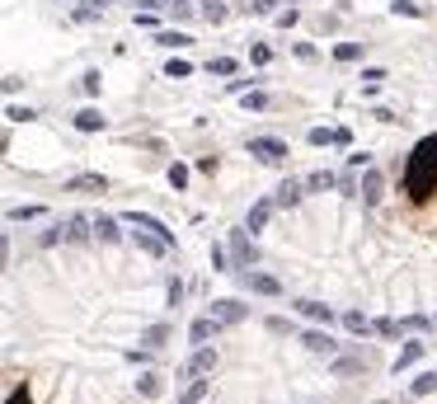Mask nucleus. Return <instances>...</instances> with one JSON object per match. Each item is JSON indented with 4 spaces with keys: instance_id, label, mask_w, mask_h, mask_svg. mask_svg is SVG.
Returning a JSON list of instances; mask_svg holds the SVG:
<instances>
[{
    "instance_id": "nucleus-11",
    "label": "nucleus",
    "mask_w": 437,
    "mask_h": 404,
    "mask_svg": "<svg viewBox=\"0 0 437 404\" xmlns=\"http://www.w3.org/2000/svg\"><path fill=\"white\" fill-rule=\"evenodd\" d=\"M217 329H221V320H217V315H207V320H193V329H188V339H193V343H207L212 334H217Z\"/></svg>"
},
{
    "instance_id": "nucleus-23",
    "label": "nucleus",
    "mask_w": 437,
    "mask_h": 404,
    "mask_svg": "<svg viewBox=\"0 0 437 404\" xmlns=\"http://www.w3.org/2000/svg\"><path fill=\"white\" fill-rule=\"evenodd\" d=\"M409 390H414V395H433V390H437V372H423Z\"/></svg>"
},
{
    "instance_id": "nucleus-17",
    "label": "nucleus",
    "mask_w": 437,
    "mask_h": 404,
    "mask_svg": "<svg viewBox=\"0 0 437 404\" xmlns=\"http://www.w3.org/2000/svg\"><path fill=\"white\" fill-rule=\"evenodd\" d=\"M76 127H80V132H99V127H104V113H99V109H80L76 113Z\"/></svg>"
},
{
    "instance_id": "nucleus-27",
    "label": "nucleus",
    "mask_w": 437,
    "mask_h": 404,
    "mask_svg": "<svg viewBox=\"0 0 437 404\" xmlns=\"http://www.w3.org/2000/svg\"><path fill=\"white\" fill-rule=\"evenodd\" d=\"M165 10H170L174 19H188V15H193V5H188V0H165Z\"/></svg>"
},
{
    "instance_id": "nucleus-10",
    "label": "nucleus",
    "mask_w": 437,
    "mask_h": 404,
    "mask_svg": "<svg viewBox=\"0 0 437 404\" xmlns=\"http://www.w3.org/2000/svg\"><path fill=\"white\" fill-rule=\"evenodd\" d=\"M66 188H71V193H104L109 184H104V174H76Z\"/></svg>"
},
{
    "instance_id": "nucleus-31",
    "label": "nucleus",
    "mask_w": 437,
    "mask_h": 404,
    "mask_svg": "<svg viewBox=\"0 0 437 404\" xmlns=\"http://www.w3.org/2000/svg\"><path fill=\"white\" fill-rule=\"evenodd\" d=\"M376 334H381V339H395V334H400V325H395V320H376Z\"/></svg>"
},
{
    "instance_id": "nucleus-19",
    "label": "nucleus",
    "mask_w": 437,
    "mask_h": 404,
    "mask_svg": "<svg viewBox=\"0 0 437 404\" xmlns=\"http://www.w3.org/2000/svg\"><path fill=\"white\" fill-rule=\"evenodd\" d=\"M165 339H170V325H151L146 334H141V343H146V348H160Z\"/></svg>"
},
{
    "instance_id": "nucleus-18",
    "label": "nucleus",
    "mask_w": 437,
    "mask_h": 404,
    "mask_svg": "<svg viewBox=\"0 0 437 404\" xmlns=\"http://www.w3.org/2000/svg\"><path fill=\"white\" fill-rule=\"evenodd\" d=\"M367 367V358H334V376H358Z\"/></svg>"
},
{
    "instance_id": "nucleus-16",
    "label": "nucleus",
    "mask_w": 437,
    "mask_h": 404,
    "mask_svg": "<svg viewBox=\"0 0 437 404\" xmlns=\"http://www.w3.org/2000/svg\"><path fill=\"white\" fill-rule=\"evenodd\" d=\"M297 311L306 315V320H320V325H329V320H334V311H329V306H320V301H297Z\"/></svg>"
},
{
    "instance_id": "nucleus-35",
    "label": "nucleus",
    "mask_w": 437,
    "mask_h": 404,
    "mask_svg": "<svg viewBox=\"0 0 437 404\" xmlns=\"http://www.w3.org/2000/svg\"><path fill=\"white\" fill-rule=\"evenodd\" d=\"M362 80H367V90H376V85L386 80V71H381V66H372V71H362Z\"/></svg>"
},
{
    "instance_id": "nucleus-42",
    "label": "nucleus",
    "mask_w": 437,
    "mask_h": 404,
    "mask_svg": "<svg viewBox=\"0 0 437 404\" xmlns=\"http://www.w3.org/2000/svg\"><path fill=\"white\" fill-rule=\"evenodd\" d=\"M85 5H90V10H104V5H113V0H85Z\"/></svg>"
},
{
    "instance_id": "nucleus-13",
    "label": "nucleus",
    "mask_w": 437,
    "mask_h": 404,
    "mask_svg": "<svg viewBox=\"0 0 437 404\" xmlns=\"http://www.w3.org/2000/svg\"><path fill=\"white\" fill-rule=\"evenodd\" d=\"M301 193H306V184H292V179H287V184H282L278 193H273V202H278V207H297Z\"/></svg>"
},
{
    "instance_id": "nucleus-34",
    "label": "nucleus",
    "mask_w": 437,
    "mask_h": 404,
    "mask_svg": "<svg viewBox=\"0 0 437 404\" xmlns=\"http://www.w3.org/2000/svg\"><path fill=\"white\" fill-rule=\"evenodd\" d=\"M250 57H254V66H268V62H273V47H264V43H259V47L250 52Z\"/></svg>"
},
{
    "instance_id": "nucleus-12",
    "label": "nucleus",
    "mask_w": 437,
    "mask_h": 404,
    "mask_svg": "<svg viewBox=\"0 0 437 404\" xmlns=\"http://www.w3.org/2000/svg\"><path fill=\"white\" fill-rule=\"evenodd\" d=\"M94 235H99L104 245H118V240H123V231H118V221L113 217H94Z\"/></svg>"
},
{
    "instance_id": "nucleus-8",
    "label": "nucleus",
    "mask_w": 437,
    "mask_h": 404,
    "mask_svg": "<svg viewBox=\"0 0 437 404\" xmlns=\"http://www.w3.org/2000/svg\"><path fill=\"white\" fill-rule=\"evenodd\" d=\"M358 193H362V202H367V207H376V202H381V174L367 170V174H362V184H358Z\"/></svg>"
},
{
    "instance_id": "nucleus-15",
    "label": "nucleus",
    "mask_w": 437,
    "mask_h": 404,
    "mask_svg": "<svg viewBox=\"0 0 437 404\" xmlns=\"http://www.w3.org/2000/svg\"><path fill=\"white\" fill-rule=\"evenodd\" d=\"M423 353H428V343H405V348H400V358H395V372H405V367H414V362L423 358Z\"/></svg>"
},
{
    "instance_id": "nucleus-4",
    "label": "nucleus",
    "mask_w": 437,
    "mask_h": 404,
    "mask_svg": "<svg viewBox=\"0 0 437 404\" xmlns=\"http://www.w3.org/2000/svg\"><path fill=\"white\" fill-rule=\"evenodd\" d=\"M245 287H250L254 296H282V282L278 278H268V273H250V268H245Z\"/></svg>"
},
{
    "instance_id": "nucleus-14",
    "label": "nucleus",
    "mask_w": 437,
    "mask_h": 404,
    "mask_svg": "<svg viewBox=\"0 0 437 404\" xmlns=\"http://www.w3.org/2000/svg\"><path fill=\"white\" fill-rule=\"evenodd\" d=\"M90 235H94V221L90 217H71V221H66V240H76V245H80V240H90Z\"/></svg>"
},
{
    "instance_id": "nucleus-28",
    "label": "nucleus",
    "mask_w": 437,
    "mask_h": 404,
    "mask_svg": "<svg viewBox=\"0 0 437 404\" xmlns=\"http://www.w3.org/2000/svg\"><path fill=\"white\" fill-rule=\"evenodd\" d=\"M207 71H217V76H235V62H231V57H217V62H207Z\"/></svg>"
},
{
    "instance_id": "nucleus-25",
    "label": "nucleus",
    "mask_w": 437,
    "mask_h": 404,
    "mask_svg": "<svg viewBox=\"0 0 437 404\" xmlns=\"http://www.w3.org/2000/svg\"><path fill=\"white\" fill-rule=\"evenodd\" d=\"M334 57H339V62H358L362 47H358V43H339V47H334Z\"/></svg>"
},
{
    "instance_id": "nucleus-37",
    "label": "nucleus",
    "mask_w": 437,
    "mask_h": 404,
    "mask_svg": "<svg viewBox=\"0 0 437 404\" xmlns=\"http://www.w3.org/2000/svg\"><path fill=\"white\" fill-rule=\"evenodd\" d=\"M273 5H278V0H250L254 15H273Z\"/></svg>"
},
{
    "instance_id": "nucleus-38",
    "label": "nucleus",
    "mask_w": 437,
    "mask_h": 404,
    "mask_svg": "<svg viewBox=\"0 0 437 404\" xmlns=\"http://www.w3.org/2000/svg\"><path fill=\"white\" fill-rule=\"evenodd\" d=\"M5 118H10V123H29L33 113H29V109H5Z\"/></svg>"
},
{
    "instance_id": "nucleus-7",
    "label": "nucleus",
    "mask_w": 437,
    "mask_h": 404,
    "mask_svg": "<svg viewBox=\"0 0 437 404\" xmlns=\"http://www.w3.org/2000/svg\"><path fill=\"white\" fill-rule=\"evenodd\" d=\"M273 207H278V202H254V207H250V217H245V231H264V226H268V217H273Z\"/></svg>"
},
{
    "instance_id": "nucleus-32",
    "label": "nucleus",
    "mask_w": 437,
    "mask_h": 404,
    "mask_svg": "<svg viewBox=\"0 0 437 404\" xmlns=\"http://www.w3.org/2000/svg\"><path fill=\"white\" fill-rule=\"evenodd\" d=\"M156 43H160V47H184L188 38H184V33H170V29H165V33H160V38H156Z\"/></svg>"
},
{
    "instance_id": "nucleus-33",
    "label": "nucleus",
    "mask_w": 437,
    "mask_h": 404,
    "mask_svg": "<svg viewBox=\"0 0 437 404\" xmlns=\"http://www.w3.org/2000/svg\"><path fill=\"white\" fill-rule=\"evenodd\" d=\"M188 184V170L184 165H170V188H184Z\"/></svg>"
},
{
    "instance_id": "nucleus-29",
    "label": "nucleus",
    "mask_w": 437,
    "mask_h": 404,
    "mask_svg": "<svg viewBox=\"0 0 437 404\" xmlns=\"http://www.w3.org/2000/svg\"><path fill=\"white\" fill-rule=\"evenodd\" d=\"M344 325L353 329V334H367V320H362V311H348V315H344Z\"/></svg>"
},
{
    "instance_id": "nucleus-44",
    "label": "nucleus",
    "mask_w": 437,
    "mask_h": 404,
    "mask_svg": "<svg viewBox=\"0 0 437 404\" xmlns=\"http://www.w3.org/2000/svg\"><path fill=\"white\" fill-rule=\"evenodd\" d=\"M287 5H292V0H287Z\"/></svg>"
},
{
    "instance_id": "nucleus-2",
    "label": "nucleus",
    "mask_w": 437,
    "mask_h": 404,
    "mask_svg": "<svg viewBox=\"0 0 437 404\" xmlns=\"http://www.w3.org/2000/svg\"><path fill=\"white\" fill-rule=\"evenodd\" d=\"M250 156H259L264 165H282V160H287V141H278V137H250Z\"/></svg>"
},
{
    "instance_id": "nucleus-40",
    "label": "nucleus",
    "mask_w": 437,
    "mask_h": 404,
    "mask_svg": "<svg viewBox=\"0 0 437 404\" xmlns=\"http://www.w3.org/2000/svg\"><path fill=\"white\" fill-rule=\"evenodd\" d=\"M5 404H33V400L24 395V390H10V400H5Z\"/></svg>"
},
{
    "instance_id": "nucleus-39",
    "label": "nucleus",
    "mask_w": 437,
    "mask_h": 404,
    "mask_svg": "<svg viewBox=\"0 0 437 404\" xmlns=\"http://www.w3.org/2000/svg\"><path fill=\"white\" fill-rule=\"evenodd\" d=\"M80 90H85V94H99V76H94V71H90V76L80 80Z\"/></svg>"
},
{
    "instance_id": "nucleus-43",
    "label": "nucleus",
    "mask_w": 437,
    "mask_h": 404,
    "mask_svg": "<svg viewBox=\"0 0 437 404\" xmlns=\"http://www.w3.org/2000/svg\"><path fill=\"white\" fill-rule=\"evenodd\" d=\"M198 5H203V10H212V5H217V0H198Z\"/></svg>"
},
{
    "instance_id": "nucleus-22",
    "label": "nucleus",
    "mask_w": 437,
    "mask_h": 404,
    "mask_svg": "<svg viewBox=\"0 0 437 404\" xmlns=\"http://www.w3.org/2000/svg\"><path fill=\"white\" fill-rule=\"evenodd\" d=\"M203 395H207V381H193V386L179 395V404H203Z\"/></svg>"
},
{
    "instance_id": "nucleus-5",
    "label": "nucleus",
    "mask_w": 437,
    "mask_h": 404,
    "mask_svg": "<svg viewBox=\"0 0 437 404\" xmlns=\"http://www.w3.org/2000/svg\"><path fill=\"white\" fill-rule=\"evenodd\" d=\"M212 315H217L221 325H240V320H245V306L231 301V296H221V301H212Z\"/></svg>"
},
{
    "instance_id": "nucleus-21",
    "label": "nucleus",
    "mask_w": 437,
    "mask_h": 404,
    "mask_svg": "<svg viewBox=\"0 0 437 404\" xmlns=\"http://www.w3.org/2000/svg\"><path fill=\"white\" fill-rule=\"evenodd\" d=\"M43 217V207H10V226H19V221H38Z\"/></svg>"
},
{
    "instance_id": "nucleus-30",
    "label": "nucleus",
    "mask_w": 437,
    "mask_h": 404,
    "mask_svg": "<svg viewBox=\"0 0 437 404\" xmlns=\"http://www.w3.org/2000/svg\"><path fill=\"white\" fill-rule=\"evenodd\" d=\"M268 104H273V99H268V94H245V109H254V113H264Z\"/></svg>"
},
{
    "instance_id": "nucleus-3",
    "label": "nucleus",
    "mask_w": 437,
    "mask_h": 404,
    "mask_svg": "<svg viewBox=\"0 0 437 404\" xmlns=\"http://www.w3.org/2000/svg\"><path fill=\"white\" fill-rule=\"evenodd\" d=\"M231 254H235V264H240V268L259 264V249L250 245V235H245V231H235V235H231Z\"/></svg>"
},
{
    "instance_id": "nucleus-24",
    "label": "nucleus",
    "mask_w": 437,
    "mask_h": 404,
    "mask_svg": "<svg viewBox=\"0 0 437 404\" xmlns=\"http://www.w3.org/2000/svg\"><path fill=\"white\" fill-rule=\"evenodd\" d=\"M137 390L146 395V400H156V395H160V376H151V372H146V376L137 381Z\"/></svg>"
},
{
    "instance_id": "nucleus-36",
    "label": "nucleus",
    "mask_w": 437,
    "mask_h": 404,
    "mask_svg": "<svg viewBox=\"0 0 437 404\" xmlns=\"http://www.w3.org/2000/svg\"><path fill=\"white\" fill-rule=\"evenodd\" d=\"M395 15H409V19H419V15H423V5H409V0H400V5H395Z\"/></svg>"
},
{
    "instance_id": "nucleus-1",
    "label": "nucleus",
    "mask_w": 437,
    "mask_h": 404,
    "mask_svg": "<svg viewBox=\"0 0 437 404\" xmlns=\"http://www.w3.org/2000/svg\"><path fill=\"white\" fill-rule=\"evenodd\" d=\"M405 193L414 202H423V198L437 193V132L423 137L419 146H414V156L405 160Z\"/></svg>"
},
{
    "instance_id": "nucleus-20",
    "label": "nucleus",
    "mask_w": 437,
    "mask_h": 404,
    "mask_svg": "<svg viewBox=\"0 0 437 404\" xmlns=\"http://www.w3.org/2000/svg\"><path fill=\"white\" fill-rule=\"evenodd\" d=\"M306 188H311V193H325V188H334V174H329V170H315L311 179H306Z\"/></svg>"
},
{
    "instance_id": "nucleus-9",
    "label": "nucleus",
    "mask_w": 437,
    "mask_h": 404,
    "mask_svg": "<svg viewBox=\"0 0 437 404\" xmlns=\"http://www.w3.org/2000/svg\"><path fill=\"white\" fill-rule=\"evenodd\" d=\"M306 348H311L315 358H334V348H339V343L329 339V334H320V329H311V334H306Z\"/></svg>"
},
{
    "instance_id": "nucleus-6",
    "label": "nucleus",
    "mask_w": 437,
    "mask_h": 404,
    "mask_svg": "<svg viewBox=\"0 0 437 404\" xmlns=\"http://www.w3.org/2000/svg\"><path fill=\"white\" fill-rule=\"evenodd\" d=\"M217 367V348H207V343H198V353L188 358V376H207Z\"/></svg>"
},
{
    "instance_id": "nucleus-41",
    "label": "nucleus",
    "mask_w": 437,
    "mask_h": 404,
    "mask_svg": "<svg viewBox=\"0 0 437 404\" xmlns=\"http://www.w3.org/2000/svg\"><path fill=\"white\" fill-rule=\"evenodd\" d=\"M132 5H146V10H165V0H132Z\"/></svg>"
},
{
    "instance_id": "nucleus-26",
    "label": "nucleus",
    "mask_w": 437,
    "mask_h": 404,
    "mask_svg": "<svg viewBox=\"0 0 437 404\" xmlns=\"http://www.w3.org/2000/svg\"><path fill=\"white\" fill-rule=\"evenodd\" d=\"M165 71H170V80H184V76H193V66H188L184 57H174V62L165 66Z\"/></svg>"
}]
</instances>
